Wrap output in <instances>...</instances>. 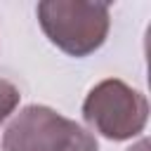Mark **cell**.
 Returning a JSON list of instances; mask_svg holds the SVG:
<instances>
[{"mask_svg":"<svg viewBox=\"0 0 151 151\" xmlns=\"http://www.w3.org/2000/svg\"><path fill=\"white\" fill-rule=\"evenodd\" d=\"M85 123L111 142H125L144 132L149 123L146 97L118 78L97 83L83 101Z\"/></svg>","mask_w":151,"mask_h":151,"instance_id":"3","label":"cell"},{"mask_svg":"<svg viewBox=\"0 0 151 151\" xmlns=\"http://www.w3.org/2000/svg\"><path fill=\"white\" fill-rule=\"evenodd\" d=\"M35 12L42 33L68 57H87L97 52L109 35L111 14L106 2L42 0Z\"/></svg>","mask_w":151,"mask_h":151,"instance_id":"1","label":"cell"},{"mask_svg":"<svg viewBox=\"0 0 151 151\" xmlns=\"http://www.w3.org/2000/svg\"><path fill=\"white\" fill-rule=\"evenodd\" d=\"M19 99H21V92L14 83L0 78V123H5L19 106Z\"/></svg>","mask_w":151,"mask_h":151,"instance_id":"4","label":"cell"},{"mask_svg":"<svg viewBox=\"0 0 151 151\" xmlns=\"http://www.w3.org/2000/svg\"><path fill=\"white\" fill-rule=\"evenodd\" d=\"M127 151H149V139H139L132 149H127Z\"/></svg>","mask_w":151,"mask_h":151,"instance_id":"5","label":"cell"},{"mask_svg":"<svg viewBox=\"0 0 151 151\" xmlns=\"http://www.w3.org/2000/svg\"><path fill=\"white\" fill-rule=\"evenodd\" d=\"M2 151H99L97 139L76 120L59 111L31 104L24 106L5 127Z\"/></svg>","mask_w":151,"mask_h":151,"instance_id":"2","label":"cell"}]
</instances>
